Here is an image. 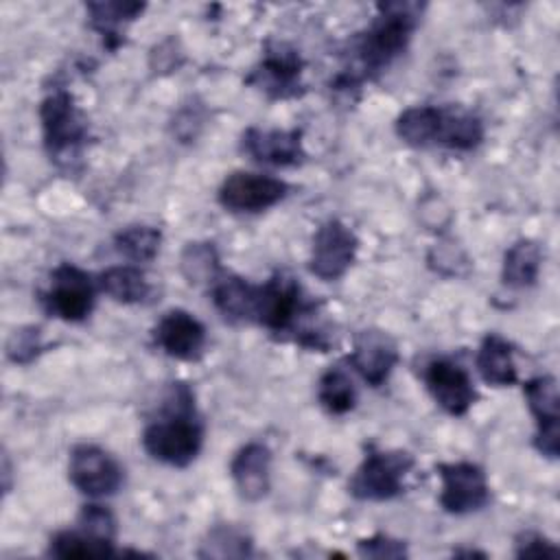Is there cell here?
<instances>
[{"label":"cell","instance_id":"1","mask_svg":"<svg viewBox=\"0 0 560 560\" xmlns=\"http://www.w3.org/2000/svg\"><path fill=\"white\" fill-rule=\"evenodd\" d=\"M422 11L424 4L420 2H381L372 24L350 44L357 68L339 74L335 88H357L365 79L383 72L396 57L407 50L413 31L420 24Z\"/></svg>","mask_w":560,"mask_h":560},{"label":"cell","instance_id":"2","mask_svg":"<svg viewBox=\"0 0 560 560\" xmlns=\"http://www.w3.org/2000/svg\"><path fill=\"white\" fill-rule=\"evenodd\" d=\"M201 444L203 427L195 411V396L186 383H173L162 416L142 431V446L153 459L184 468L199 455Z\"/></svg>","mask_w":560,"mask_h":560},{"label":"cell","instance_id":"3","mask_svg":"<svg viewBox=\"0 0 560 560\" xmlns=\"http://www.w3.org/2000/svg\"><path fill=\"white\" fill-rule=\"evenodd\" d=\"M315 313L317 304L304 300L300 282L287 271H276L267 282L256 284L252 322L276 335H291L298 339L300 322Z\"/></svg>","mask_w":560,"mask_h":560},{"label":"cell","instance_id":"4","mask_svg":"<svg viewBox=\"0 0 560 560\" xmlns=\"http://www.w3.org/2000/svg\"><path fill=\"white\" fill-rule=\"evenodd\" d=\"M39 120L50 160L70 166L88 140V118L74 96L68 90H52L39 105Z\"/></svg>","mask_w":560,"mask_h":560},{"label":"cell","instance_id":"5","mask_svg":"<svg viewBox=\"0 0 560 560\" xmlns=\"http://www.w3.org/2000/svg\"><path fill=\"white\" fill-rule=\"evenodd\" d=\"M407 451H381L368 446L363 462L348 483V492L359 501H389L405 492V477L413 468Z\"/></svg>","mask_w":560,"mask_h":560},{"label":"cell","instance_id":"6","mask_svg":"<svg viewBox=\"0 0 560 560\" xmlns=\"http://www.w3.org/2000/svg\"><path fill=\"white\" fill-rule=\"evenodd\" d=\"M94 280L72 262H61L50 271L48 287L39 293L44 311L63 322H83L94 306Z\"/></svg>","mask_w":560,"mask_h":560},{"label":"cell","instance_id":"7","mask_svg":"<svg viewBox=\"0 0 560 560\" xmlns=\"http://www.w3.org/2000/svg\"><path fill=\"white\" fill-rule=\"evenodd\" d=\"M442 479L440 505L448 514L479 512L490 503V486L481 466L472 462H442L435 466Z\"/></svg>","mask_w":560,"mask_h":560},{"label":"cell","instance_id":"8","mask_svg":"<svg viewBox=\"0 0 560 560\" xmlns=\"http://www.w3.org/2000/svg\"><path fill=\"white\" fill-rule=\"evenodd\" d=\"M357 252V234L343 221L328 219L313 234L308 269L319 280H339L352 267Z\"/></svg>","mask_w":560,"mask_h":560},{"label":"cell","instance_id":"9","mask_svg":"<svg viewBox=\"0 0 560 560\" xmlns=\"http://www.w3.org/2000/svg\"><path fill=\"white\" fill-rule=\"evenodd\" d=\"M70 483L88 497H109L125 481L122 466L96 444H77L68 462Z\"/></svg>","mask_w":560,"mask_h":560},{"label":"cell","instance_id":"10","mask_svg":"<svg viewBox=\"0 0 560 560\" xmlns=\"http://www.w3.org/2000/svg\"><path fill=\"white\" fill-rule=\"evenodd\" d=\"M304 59L289 44H269L258 66L245 79L249 85L265 92L269 98H293L304 92L302 88Z\"/></svg>","mask_w":560,"mask_h":560},{"label":"cell","instance_id":"11","mask_svg":"<svg viewBox=\"0 0 560 560\" xmlns=\"http://www.w3.org/2000/svg\"><path fill=\"white\" fill-rule=\"evenodd\" d=\"M289 192V184L260 173L234 171L219 188V203L230 212H262Z\"/></svg>","mask_w":560,"mask_h":560},{"label":"cell","instance_id":"12","mask_svg":"<svg viewBox=\"0 0 560 560\" xmlns=\"http://www.w3.org/2000/svg\"><path fill=\"white\" fill-rule=\"evenodd\" d=\"M529 411L536 418L534 446L540 455L556 459L560 453V413H558V381L551 374H540L523 385Z\"/></svg>","mask_w":560,"mask_h":560},{"label":"cell","instance_id":"13","mask_svg":"<svg viewBox=\"0 0 560 560\" xmlns=\"http://www.w3.org/2000/svg\"><path fill=\"white\" fill-rule=\"evenodd\" d=\"M422 378L433 400L451 416H464L477 400L470 374L446 357L431 359L424 365Z\"/></svg>","mask_w":560,"mask_h":560},{"label":"cell","instance_id":"14","mask_svg":"<svg viewBox=\"0 0 560 560\" xmlns=\"http://www.w3.org/2000/svg\"><path fill=\"white\" fill-rule=\"evenodd\" d=\"M151 335L164 354L179 361H197L206 348V326L184 308L166 311Z\"/></svg>","mask_w":560,"mask_h":560},{"label":"cell","instance_id":"15","mask_svg":"<svg viewBox=\"0 0 560 560\" xmlns=\"http://www.w3.org/2000/svg\"><path fill=\"white\" fill-rule=\"evenodd\" d=\"M243 151L260 162L271 166H295L306 158L300 129H258L249 127L241 140Z\"/></svg>","mask_w":560,"mask_h":560},{"label":"cell","instance_id":"16","mask_svg":"<svg viewBox=\"0 0 560 560\" xmlns=\"http://www.w3.org/2000/svg\"><path fill=\"white\" fill-rule=\"evenodd\" d=\"M348 361L368 385L381 387L398 363V348L383 330H363L357 335Z\"/></svg>","mask_w":560,"mask_h":560},{"label":"cell","instance_id":"17","mask_svg":"<svg viewBox=\"0 0 560 560\" xmlns=\"http://www.w3.org/2000/svg\"><path fill=\"white\" fill-rule=\"evenodd\" d=\"M230 475L245 501H260L271 483V451L262 442H249L236 451Z\"/></svg>","mask_w":560,"mask_h":560},{"label":"cell","instance_id":"18","mask_svg":"<svg viewBox=\"0 0 560 560\" xmlns=\"http://www.w3.org/2000/svg\"><path fill=\"white\" fill-rule=\"evenodd\" d=\"M90 26L103 37L107 50H116L122 46V28L142 15L147 4L142 2H120V0H105V2H88Z\"/></svg>","mask_w":560,"mask_h":560},{"label":"cell","instance_id":"19","mask_svg":"<svg viewBox=\"0 0 560 560\" xmlns=\"http://www.w3.org/2000/svg\"><path fill=\"white\" fill-rule=\"evenodd\" d=\"M210 298L217 311L230 322H252L256 284L236 273H219L210 284Z\"/></svg>","mask_w":560,"mask_h":560},{"label":"cell","instance_id":"20","mask_svg":"<svg viewBox=\"0 0 560 560\" xmlns=\"http://www.w3.org/2000/svg\"><path fill=\"white\" fill-rule=\"evenodd\" d=\"M483 140V122L477 114L462 107H440V122L435 133V144L472 151Z\"/></svg>","mask_w":560,"mask_h":560},{"label":"cell","instance_id":"21","mask_svg":"<svg viewBox=\"0 0 560 560\" xmlns=\"http://www.w3.org/2000/svg\"><path fill=\"white\" fill-rule=\"evenodd\" d=\"M475 363L481 378L488 385L508 387L518 381L516 365H514V346L497 332H490L481 339Z\"/></svg>","mask_w":560,"mask_h":560},{"label":"cell","instance_id":"22","mask_svg":"<svg viewBox=\"0 0 560 560\" xmlns=\"http://www.w3.org/2000/svg\"><path fill=\"white\" fill-rule=\"evenodd\" d=\"M542 267V249L532 238H518L503 256L501 278L508 287L527 289L534 287Z\"/></svg>","mask_w":560,"mask_h":560},{"label":"cell","instance_id":"23","mask_svg":"<svg viewBox=\"0 0 560 560\" xmlns=\"http://www.w3.org/2000/svg\"><path fill=\"white\" fill-rule=\"evenodd\" d=\"M98 287L105 295L120 304H140L151 295V282L144 271L133 265H114L98 276Z\"/></svg>","mask_w":560,"mask_h":560},{"label":"cell","instance_id":"24","mask_svg":"<svg viewBox=\"0 0 560 560\" xmlns=\"http://www.w3.org/2000/svg\"><path fill=\"white\" fill-rule=\"evenodd\" d=\"M112 553H116L114 540L98 538L81 527L61 529L48 542V556L55 558H103Z\"/></svg>","mask_w":560,"mask_h":560},{"label":"cell","instance_id":"25","mask_svg":"<svg viewBox=\"0 0 560 560\" xmlns=\"http://www.w3.org/2000/svg\"><path fill=\"white\" fill-rule=\"evenodd\" d=\"M440 122V107L435 105H413L407 107L396 118V136L409 147H429L435 144Z\"/></svg>","mask_w":560,"mask_h":560},{"label":"cell","instance_id":"26","mask_svg":"<svg viewBox=\"0 0 560 560\" xmlns=\"http://www.w3.org/2000/svg\"><path fill=\"white\" fill-rule=\"evenodd\" d=\"M317 400L332 416H343L352 411L357 405V389L350 374L343 368H328L319 376Z\"/></svg>","mask_w":560,"mask_h":560},{"label":"cell","instance_id":"27","mask_svg":"<svg viewBox=\"0 0 560 560\" xmlns=\"http://www.w3.org/2000/svg\"><path fill=\"white\" fill-rule=\"evenodd\" d=\"M162 243V232L153 225H127L116 232L114 247L118 254L129 258L131 262H149L158 256Z\"/></svg>","mask_w":560,"mask_h":560},{"label":"cell","instance_id":"28","mask_svg":"<svg viewBox=\"0 0 560 560\" xmlns=\"http://www.w3.org/2000/svg\"><path fill=\"white\" fill-rule=\"evenodd\" d=\"M179 269L190 284H201V282L212 284L214 278L221 273L219 254H217L214 243H208V241L188 243L182 249Z\"/></svg>","mask_w":560,"mask_h":560},{"label":"cell","instance_id":"29","mask_svg":"<svg viewBox=\"0 0 560 560\" xmlns=\"http://www.w3.org/2000/svg\"><path fill=\"white\" fill-rule=\"evenodd\" d=\"M252 553V540L232 525L212 527L201 542V558H245Z\"/></svg>","mask_w":560,"mask_h":560},{"label":"cell","instance_id":"30","mask_svg":"<svg viewBox=\"0 0 560 560\" xmlns=\"http://www.w3.org/2000/svg\"><path fill=\"white\" fill-rule=\"evenodd\" d=\"M44 341H42V330L39 326H24L20 330H13L9 341H7V357L13 363H31L37 359L39 352H44Z\"/></svg>","mask_w":560,"mask_h":560},{"label":"cell","instance_id":"31","mask_svg":"<svg viewBox=\"0 0 560 560\" xmlns=\"http://www.w3.org/2000/svg\"><path fill=\"white\" fill-rule=\"evenodd\" d=\"M79 527L98 538H105V540L116 538V518L109 508L98 505V503L83 505V510L79 514Z\"/></svg>","mask_w":560,"mask_h":560},{"label":"cell","instance_id":"32","mask_svg":"<svg viewBox=\"0 0 560 560\" xmlns=\"http://www.w3.org/2000/svg\"><path fill=\"white\" fill-rule=\"evenodd\" d=\"M357 551L361 558H407V545L387 534H374L357 542Z\"/></svg>","mask_w":560,"mask_h":560},{"label":"cell","instance_id":"33","mask_svg":"<svg viewBox=\"0 0 560 560\" xmlns=\"http://www.w3.org/2000/svg\"><path fill=\"white\" fill-rule=\"evenodd\" d=\"M514 547L518 558H556L558 556V547L538 532L518 534Z\"/></svg>","mask_w":560,"mask_h":560},{"label":"cell","instance_id":"34","mask_svg":"<svg viewBox=\"0 0 560 560\" xmlns=\"http://www.w3.org/2000/svg\"><path fill=\"white\" fill-rule=\"evenodd\" d=\"M155 57H158V63L153 66L155 70H164V72L175 70L179 66V61L175 57H182V52L177 50V39H173V37L168 39V50L166 52H162V48L155 46L153 52H151V59H155Z\"/></svg>","mask_w":560,"mask_h":560}]
</instances>
